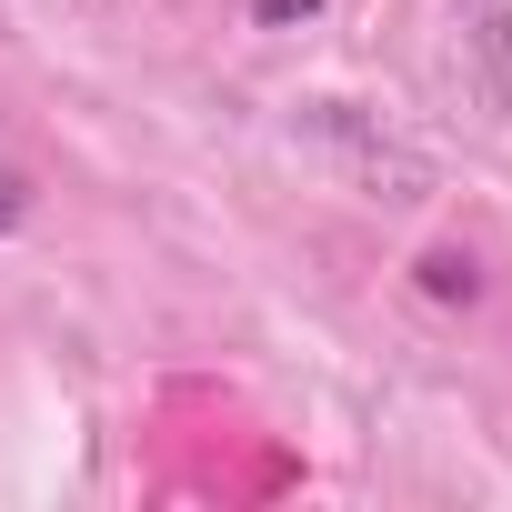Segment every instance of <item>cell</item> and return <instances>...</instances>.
I'll use <instances>...</instances> for the list:
<instances>
[{
	"label": "cell",
	"mask_w": 512,
	"mask_h": 512,
	"mask_svg": "<svg viewBox=\"0 0 512 512\" xmlns=\"http://www.w3.org/2000/svg\"><path fill=\"white\" fill-rule=\"evenodd\" d=\"M21 211H31V191H21V171L0 161V231H21Z\"/></svg>",
	"instance_id": "cell-3"
},
{
	"label": "cell",
	"mask_w": 512,
	"mask_h": 512,
	"mask_svg": "<svg viewBox=\"0 0 512 512\" xmlns=\"http://www.w3.org/2000/svg\"><path fill=\"white\" fill-rule=\"evenodd\" d=\"M322 11V0H251V21H262V31H292V21H312Z\"/></svg>",
	"instance_id": "cell-2"
},
{
	"label": "cell",
	"mask_w": 512,
	"mask_h": 512,
	"mask_svg": "<svg viewBox=\"0 0 512 512\" xmlns=\"http://www.w3.org/2000/svg\"><path fill=\"white\" fill-rule=\"evenodd\" d=\"M422 292H432V302H472V292H482V272L462 262V251H422Z\"/></svg>",
	"instance_id": "cell-1"
}]
</instances>
